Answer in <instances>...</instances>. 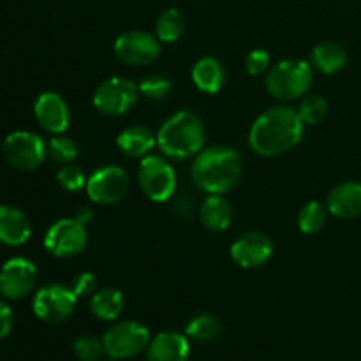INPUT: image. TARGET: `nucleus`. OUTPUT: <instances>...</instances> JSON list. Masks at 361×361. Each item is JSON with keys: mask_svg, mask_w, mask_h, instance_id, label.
<instances>
[{"mask_svg": "<svg viewBox=\"0 0 361 361\" xmlns=\"http://www.w3.org/2000/svg\"><path fill=\"white\" fill-rule=\"evenodd\" d=\"M73 353L78 361H101L106 355L102 341L90 335L78 337L73 344Z\"/></svg>", "mask_w": 361, "mask_h": 361, "instance_id": "obj_31", "label": "nucleus"}, {"mask_svg": "<svg viewBox=\"0 0 361 361\" xmlns=\"http://www.w3.org/2000/svg\"><path fill=\"white\" fill-rule=\"evenodd\" d=\"M243 66H245V71L250 76H261V74L270 71V55L263 48L252 49V51L247 53Z\"/></svg>", "mask_w": 361, "mask_h": 361, "instance_id": "obj_32", "label": "nucleus"}, {"mask_svg": "<svg viewBox=\"0 0 361 361\" xmlns=\"http://www.w3.org/2000/svg\"><path fill=\"white\" fill-rule=\"evenodd\" d=\"M88 242L87 226L76 219H60L44 235V249L59 259H69L85 250Z\"/></svg>", "mask_w": 361, "mask_h": 361, "instance_id": "obj_10", "label": "nucleus"}, {"mask_svg": "<svg viewBox=\"0 0 361 361\" xmlns=\"http://www.w3.org/2000/svg\"><path fill=\"white\" fill-rule=\"evenodd\" d=\"M30 235V221L20 208L9 207V204L0 207V243L20 247L28 242Z\"/></svg>", "mask_w": 361, "mask_h": 361, "instance_id": "obj_18", "label": "nucleus"}, {"mask_svg": "<svg viewBox=\"0 0 361 361\" xmlns=\"http://www.w3.org/2000/svg\"><path fill=\"white\" fill-rule=\"evenodd\" d=\"M305 123L291 106H274L254 120L249 145L259 157H279L300 143Z\"/></svg>", "mask_w": 361, "mask_h": 361, "instance_id": "obj_1", "label": "nucleus"}, {"mask_svg": "<svg viewBox=\"0 0 361 361\" xmlns=\"http://www.w3.org/2000/svg\"><path fill=\"white\" fill-rule=\"evenodd\" d=\"M87 196L99 207L120 203L129 190V175L118 164H106L95 169L87 180Z\"/></svg>", "mask_w": 361, "mask_h": 361, "instance_id": "obj_8", "label": "nucleus"}, {"mask_svg": "<svg viewBox=\"0 0 361 361\" xmlns=\"http://www.w3.org/2000/svg\"><path fill=\"white\" fill-rule=\"evenodd\" d=\"M185 30V18L176 7H168L155 20V35L161 42H176Z\"/></svg>", "mask_w": 361, "mask_h": 361, "instance_id": "obj_24", "label": "nucleus"}, {"mask_svg": "<svg viewBox=\"0 0 361 361\" xmlns=\"http://www.w3.org/2000/svg\"><path fill=\"white\" fill-rule=\"evenodd\" d=\"M147 361H189L190 342L180 331H161L147 348Z\"/></svg>", "mask_w": 361, "mask_h": 361, "instance_id": "obj_16", "label": "nucleus"}, {"mask_svg": "<svg viewBox=\"0 0 361 361\" xmlns=\"http://www.w3.org/2000/svg\"><path fill=\"white\" fill-rule=\"evenodd\" d=\"M71 289L78 298H90L95 291H97V277L92 271H83L74 279Z\"/></svg>", "mask_w": 361, "mask_h": 361, "instance_id": "obj_33", "label": "nucleus"}, {"mask_svg": "<svg viewBox=\"0 0 361 361\" xmlns=\"http://www.w3.org/2000/svg\"><path fill=\"white\" fill-rule=\"evenodd\" d=\"M233 263L243 270H254L267 264L274 256V242L261 231H249L236 238L229 249Z\"/></svg>", "mask_w": 361, "mask_h": 361, "instance_id": "obj_13", "label": "nucleus"}, {"mask_svg": "<svg viewBox=\"0 0 361 361\" xmlns=\"http://www.w3.org/2000/svg\"><path fill=\"white\" fill-rule=\"evenodd\" d=\"M207 141V129L200 115L180 109L157 130V148L171 161H187L200 154Z\"/></svg>", "mask_w": 361, "mask_h": 361, "instance_id": "obj_3", "label": "nucleus"}, {"mask_svg": "<svg viewBox=\"0 0 361 361\" xmlns=\"http://www.w3.org/2000/svg\"><path fill=\"white\" fill-rule=\"evenodd\" d=\"M328 101L323 95H303L302 101L298 106V115L302 118V122L305 126H317V123L323 122L328 115Z\"/></svg>", "mask_w": 361, "mask_h": 361, "instance_id": "obj_27", "label": "nucleus"}, {"mask_svg": "<svg viewBox=\"0 0 361 361\" xmlns=\"http://www.w3.org/2000/svg\"><path fill=\"white\" fill-rule=\"evenodd\" d=\"M140 88V94L143 95L148 101H164L169 94L173 92V81L169 80L164 74H150V76H145L143 80L137 85Z\"/></svg>", "mask_w": 361, "mask_h": 361, "instance_id": "obj_29", "label": "nucleus"}, {"mask_svg": "<svg viewBox=\"0 0 361 361\" xmlns=\"http://www.w3.org/2000/svg\"><path fill=\"white\" fill-rule=\"evenodd\" d=\"M328 214L341 221H351L361 215V183L344 182L330 190L326 197Z\"/></svg>", "mask_w": 361, "mask_h": 361, "instance_id": "obj_17", "label": "nucleus"}, {"mask_svg": "<svg viewBox=\"0 0 361 361\" xmlns=\"http://www.w3.org/2000/svg\"><path fill=\"white\" fill-rule=\"evenodd\" d=\"M312 85V63L302 59H286L270 67L267 73L268 94L279 101H295L303 97Z\"/></svg>", "mask_w": 361, "mask_h": 361, "instance_id": "obj_4", "label": "nucleus"}, {"mask_svg": "<svg viewBox=\"0 0 361 361\" xmlns=\"http://www.w3.org/2000/svg\"><path fill=\"white\" fill-rule=\"evenodd\" d=\"M137 97H140V88L134 81L122 76H111L95 88L92 104L102 115L120 116L134 108Z\"/></svg>", "mask_w": 361, "mask_h": 361, "instance_id": "obj_7", "label": "nucleus"}, {"mask_svg": "<svg viewBox=\"0 0 361 361\" xmlns=\"http://www.w3.org/2000/svg\"><path fill=\"white\" fill-rule=\"evenodd\" d=\"M157 147V134L145 126H130L116 136V148L126 157L143 159Z\"/></svg>", "mask_w": 361, "mask_h": 361, "instance_id": "obj_20", "label": "nucleus"}, {"mask_svg": "<svg viewBox=\"0 0 361 361\" xmlns=\"http://www.w3.org/2000/svg\"><path fill=\"white\" fill-rule=\"evenodd\" d=\"M48 157L56 164H71L78 157V145L76 141L71 140L66 134H53L46 143Z\"/></svg>", "mask_w": 361, "mask_h": 361, "instance_id": "obj_28", "label": "nucleus"}, {"mask_svg": "<svg viewBox=\"0 0 361 361\" xmlns=\"http://www.w3.org/2000/svg\"><path fill=\"white\" fill-rule=\"evenodd\" d=\"M173 212L178 219H189L194 214V201L190 196H178L175 204H173Z\"/></svg>", "mask_w": 361, "mask_h": 361, "instance_id": "obj_35", "label": "nucleus"}, {"mask_svg": "<svg viewBox=\"0 0 361 361\" xmlns=\"http://www.w3.org/2000/svg\"><path fill=\"white\" fill-rule=\"evenodd\" d=\"M190 78L197 90L204 92V94H217L226 83V71L221 60H217L215 56H203L194 63Z\"/></svg>", "mask_w": 361, "mask_h": 361, "instance_id": "obj_21", "label": "nucleus"}, {"mask_svg": "<svg viewBox=\"0 0 361 361\" xmlns=\"http://www.w3.org/2000/svg\"><path fill=\"white\" fill-rule=\"evenodd\" d=\"M78 296L67 286L49 284L39 289L32 302L34 314L44 323H62L74 312Z\"/></svg>", "mask_w": 361, "mask_h": 361, "instance_id": "obj_12", "label": "nucleus"}, {"mask_svg": "<svg viewBox=\"0 0 361 361\" xmlns=\"http://www.w3.org/2000/svg\"><path fill=\"white\" fill-rule=\"evenodd\" d=\"M183 334L189 337V341L196 342H212L221 334V321L214 314H197L187 323Z\"/></svg>", "mask_w": 361, "mask_h": 361, "instance_id": "obj_25", "label": "nucleus"}, {"mask_svg": "<svg viewBox=\"0 0 361 361\" xmlns=\"http://www.w3.org/2000/svg\"><path fill=\"white\" fill-rule=\"evenodd\" d=\"M113 51L126 66H148L161 53V41L147 30H127L115 39Z\"/></svg>", "mask_w": 361, "mask_h": 361, "instance_id": "obj_11", "label": "nucleus"}, {"mask_svg": "<svg viewBox=\"0 0 361 361\" xmlns=\"http://www.w3.org/2000/svg\"><path fill=\"white\" fill-rule=\"evenodd\" d=\"M242 155L226 145L204 147L194 157L190 178L197 190L204 194H222L233 190L242 178Z\"/></svg>", "mask_w": 361, "mask_h": 361, "instance_id": "obj_2", "label": "nucleus"}, {"mask_svg": "<svg viewBox=\"0 0 361 361\" xmlns=\"http://www.w3.org/2000/svg\"><path fill=\"white\" fill-rule=\"evenodd\" d=\"M88 176L85 175L83 169L78 164L71 162V164H63L62 168L56 171V182L67 192H78L87 185Z\"/></svg>", "mask_w": 361, "mask_h": 361, "instance_id": "obj_30", "label": "nucleus"}, {"mask_svg": "<svg viewBox=\"0 0 361 361\" xmlns=\"http://www.w3.org/2000/svg\"><path fill=\"white\" fill-rule=\"evenodd\" d=\"M123 307H126V298L116 288L97 289L90 296L92 316L101 321H116L122 316Z\"/></svg>", "mask_w": 361, "mask_h": 361, "instance_id": "obj_23", "label": "nucleus"}, {"mask_svg": "<svg viewBox=\"0 0 361 361\" xmlns=\"http://www.w3.org/2000/svg\"><path fill=\"white\" fill-rule=\"evenodd\" d=\"M14 324V314L7 303L0 300V338H6L11 334Z\"/></svg>", "mask_w": 361, "mask_h": 361, "instance_id": "obj_34", "label": "nucleus"}, {"mask_svg": "<svg viewBox=\"0 0 361 361\" xmlns=\"http://www.w3.org/2000/svg\"><path fill=\"white\" fill-rule=\"evenodd\" d=\"M310 63L319 73L331 76L337 74L348 66V51L342 44L335 41H323L314 46L310 53Z\"/></svg>", "mask_w": 361, "mask_h": 361, "instance_id": "obj_22", "label": "nucleus"}, {"mask_svg": "<svg viewBox=\"0 0 361 361\" xmlns=\"http://www.w3.org/2000/svg\"><path fill=\"white\" fill-rule=\"evenodd\" d=\"M104 361H122V360H118V358H113V356H108V358H106Z\"/></svg>", "mask_w": 361, "mask_h": 361, "instance_id": "obj_37", "label": "nucleus"}, {"mask_svg": "<svg viewBox=\"0 0 361 361\" xmlns=\"http://www.w3.org/2000/svg\"><path fill=\"white\" fill-rule=\"evenodd\" d=\"M74 219H76L78 222H81V224L87 226L88 222L94 219V210H92L90 207H80L76 210V215H74Z\"/></svg>", "mask_w": 361, "mask_h": 361, "instance_id": "obj_36", "label": "nucleus"}, {"mask_svg": "<svg viewBox=\"0 0 361 361\" xmlns=\"http://www.w3.org/2000/svg\"><path fill=\"white\" fill-rule=\"evenodd\" d=\"M137 183L154 203H166L176 194V171L164 155H147L137 168Z\"/></svg>", "mask_w": 361, "mask_h": 361, "instance_id": "obj_5", "label": "nucleus"}, {"mask_svg": "<svg viewBox=\"0 0 361 361\" xmlns=\"http://www.w3.org/2000/svg\"><path fill=\"white\" fill-rule=\"evenodd\" d=\"M34 115L39 126L49 134H63L71 123L69 106L56 92H42L37 95Z\"/></svg>", "mask_w": 361, "mask_h": 361, "instance_id": "obj_15", "label": "nucleus"}, {"mask_svg": "<svg viewBox=\"0 0 361 361\" xmlns=\"http://www.w3.org/2000/svg\"><path fill=\"white\" fill-rule=\"evenodd\" d=\"M326 204L319 203V201H309L298 212L296 222H298V229L303 235H316V233H319L326 226Z\"/></svg>", "mask_w": 361, "mask_h": 361, "instance_id": "obj_26", "label": "nucleus"}, {"mask_svg": "<svg viewBox=\"0 0 361 361\" xmlns=\"http://www.w3.org/2000/svg\"><path fill=\"white\" fill-rule=\"evenodd\" d=\"M106 356H113L118 360H130L140 353L147 351L152 337L145 324L136 321H120L111 324L102 335Z\"/></svg>", "mask_w": 361, "mask_h": 361, "instance_id": "obj_6", "label": "nucleus"}, {"mask_svg": "<svg viewBox=\"0 0 361 361\" xmlns=\"http://www.w3.org/2000/svg\"><path fill=\"white\" fill-rule=\"evenodd\" d=\"M37 282V268L25 257L6 261L0 270V295L7 300H21L32 293Z\"/></svg>", "mask_w": 361, "mask_h": 361, "instance_id": "obj_14", "label": "nucleus"}, {"mask_svg": "<svg viewBox=\"0 0 361 361\" xmlns=\"http://www.w3.org/2000/svg\"><path fill=\"white\" fill-rule=\"evenodd\" d=\"M201 226L212 233H222L231 226L233 208L222 194H208L197 208Z\"/></svg>", "mask_w": 361, "mask_h": 361, "instance_id": "obj_19", "label": "nucleus"}, {"mask_svg": "<svg viewBox=\"0 0 361 361\" xmlns=\"http://www.w3.org/2000/svg\"><path fill=\"white\" fill-rule=\"evenodd\" d=\"M2 154L13 168L32 171L44 162L48 150L39 134L30 133V130H16L6 137L2 145Z\"/></svg>", "mask_w": 361, "mask_h": 361, "instance_id": "obj_9", "label": "nucleus"}]
</instances>
